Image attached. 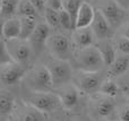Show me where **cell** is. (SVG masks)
I'll return each instance as SVG.
<instances>
[{
	"mask_svg": "<svg viewBox=\"0 0 129 121\" xmlns=\"http://www.w3.org/2000/svg\"><path fill=\"white\" fill-rule=\"evenodd\" d=\"M85 1H87V2H91V1H92V0H85Z\"/></svg>",
	"mask_w": 129,
	"mask_h": 121,
	"instance_id": "obj_38",
	"label": "cell"
},
{
	"mask_svg": "<svg viewBox=\"0 0 129 121\" xmlns=\"http://www.w3.org/2000/svg\"><path fill=\"white\" fill-rule=\"evenodd\" d=\"M1 4H2V0H0V10H1Z\"/></svg>",
	"mask_w": 129,
	"mask_h": 121,
	"instance_id": "obj_37",
	"label": "cell"
},
{
	"mask_svg": "<svg viewBox=\"0 0 129 121\" xmlns=\"http://www.w3.org/2000/svg\"><path fill=\"white\" fill-rule=\"evenodd\" d=\"M45 48L48 49L50 56L53 58L69 60V58L71 57L70 40L62 33L50 34L45 43Z\"/></svg>",
	"mask_w": 129,
	"mask_h": 121,
	"instance_id": "obj_6",
	"label": "cell"
},
{
	"mask_svg": "<svg viewBox=\"0 0 129 121\" xmlns=\"http://www.w3.org/2000/svg\"><path fill=\"white\" fill-rule=\"evenodd\" d=\"M8 61H11V58L8 53V50H7L6 41L2 37H0V65L6 63Z\"/></svg>",
	"mask_w": 129,
	"mask_h": 121,
	"instance_id": "obj_30",
	"label": "cell"
},
{
	"mask_svg": "<svg viewBox=\"0 0 129 121\" xmlns=\"http://www.w3.org/2000/svg\"><path fill=\"white\" fill-rule=\"evenodd\" d=\"M45 67L48 68L50 75H51L53 87H60V86L66 85L73 80L74 71L68 60H62V59H57L51 57L47 61Z\"/></svg>",
	"mask_w": 129,
	"mask_h": 121,
	"instance_id": "obj_3",
	"label": "cell"
},
{
	"mask_svg": "<svg viewBox=\"0 0 129 121\" xmlns=\"http://www.w3.org/2000/svg\"><path fill=\"white\" fill-rule=\"evenodd\" d=\"M119 120L129 121V103L120 109V111H119Z\"/></svg>",
	"mask_w": 129,
	"mask_h": 121,
	"instance_id": "obj_32",
	"label": "cell"
},
{
	"mask_svg": "<svg viewBox=\"0 0 129 121\" xmlns=\"http://www.w3.org/2000/svg\"><path fill=\"white\" fill-rule=\"evenodd\" d=\"M43 16H44V20L47 23V25L51 29H58L60 27L58 10H54L50 7H47L44 13H43Z\"/></svg>",
	"mask_w": 129,
	"mask_h": 121,
	"instance_id": "obj_23",
	"label": "cell"
},
{
	"mask_svg": "<svg viewBox=\"0 0 129 121\" xmlns=\"http://www.w3.org/2000/svg\"><path fill=\"white\" fill-rule=\"evenodd\" d=\"M23 80L32 92H51L53 83L45 65L36 66L29 71H26Z\"/></svg>",
	"mask_w": 129,
	"mask_h": 121,
	"instance_id": "obj_2",
	"label": "cell"
},
{
	"mask_svg": "<svg viewBox=\"0 0 129 121\" xmlns=\"http://www.w3.org/2000/svg\"><path fill=\"white\" fill-rule=\"evenodd\" d=\"M16 8H17V2L14 0H2L1 10L0 16L2 18H9L16 15Z\"/></svg>",
	"mask_w": 129,
	"mask_h": 121,
	"instance_id": "obj_25",
	"label": "cell"
},
{
	"mask_svg": "<svg viewBox=\"0 0 129 121\" xmlns=\"http://www.w3.org/2000/svg\"><path fill=\"white\" fill-rule=\"evenodd\" d=\"M51 34V28L47 25V23H38L34 28L33 33L28 37V43L32 48L33 53L39 54L42 52V50L45 48V43Z\"/></svg>",
	"mask_w": 129,
	"mask_h": 121,
	"instance_id": "obj_10",
	"label": "cell"
},
{
	"mask_svg": "<svg viewBox=\"0 0 129 121\" xmlns=\"http://www.w3.org/2000/svg\"><path fill=\"white\" fill-rule=\"evenodd\" d=\"M26 69L24 65L15 61H8L0 65V84L5 86H13L23 80Z\"/></svg>",
	"mask_w": 129,
	"mask_h": 121,
	"instance_id": "obj_8",
	"label": "cell"
},
{
	"mask_svg": "<svg viewBox=\"0 0 129 121\" xmlns=\"http://www.w3.org/2000/svg\"><path fill=\"white\" fill-rule=\"evenodd\" d=\"M95 47L100 51L101 56L103 58V61H104V65L107 67H109L117 56V49L114 47V43L110 38H104V40L96 41Z\"/></svg>",
	"mask_w": 129,
	"mask_h": 121,
	"instance_id": "obj_16",
	"label": "cell"
},
{
	"mask_svg": "<svg viewBox=\"0 0 129 121\" xmlns=\"http://www.w3.org/2000/svg\"><path fill=\"white\" fill-rule=\"evenodd\" d=\"M95 111L96 114L101 118H108L113 113L114 109H116V104L112 97L103 96L100 97L98 101L95 102Z\"/></svg>",
	"mask_w": 129,
	"mask_h": 121,
	"instance_id": "obj_18",
	"label": "cell"
},
{
	"mask_svg": "<svg viewBox=\"0 0 129 121\" xmlns=\"http://www.w3.org/2000/svg\"><path fill=\"white\" fill-rule=\"evenodd\" d=\"M2 26H4V20H2V17L0 16V37H2Z\"/></svg>",
	"mask_w": 129,
	"mask_h": 121,
	"instance_id": "obj_36",
	"label": "cell"
},
{
	"mask_svg": "<svg viewBox=\"0 0 129 121\" xmlns=\"http://www.w3.org/2000/svg\"><path fill=\"white\" fill-rule=\"evenodd\" d=\"M19 17V16H18ZM38 18L34 17H28V16H20V33H19V38L23 40H28L31 34L33 33L34 28H35L36 24H38Z\"/></svg>",
	"mask_w": 129,
	"mask_h": 121,
	"instance_id": "obj_20",
	"label": "cell"
},
{
	"mask_svg": "<svg viewBox=\"0 0 129 121\" xmlns=\"http://www.w3.org/2000/svg\"><path fill=\"white\" fill-rule=\"evenodd\" d=\"M61 2H62V8L66 11H68V14L71 16L74 20V25H75L76 15H77L78 8L83 2V0H61Z\"/></svg>",
	"mask_w": 129,
	"mask_h": 121,
	"instance_id": "obj_26",
	"label": "cell"
},
{
	"mask_svg": "<svg viewBox=\"0 0 129 121\" xmlns=\"http://www.w3.org/2000/svg\"><path fill=\"white\" fill-rule=\"evenodd\" d=\"M17 118L19 119V121H44L43 113L32 106L24 110V112L20 113Z\"/></svg>",
	"mask_w": 129,
	"mask_h": 121,
	"instance_id": "obj_24",
	"label": "cell"
},
{
	"mask_svg": "<svg viewBox=\"0 0 129 121\" xmlns=\"http://www.w3.org/2000/svg\"><path fill=\"white\" fill-rule=\"evenodd\" d=\"M98 9L105 17L112 29H116L122 25L127 14V10L123 9L119 4H117L114 0H105Z\"/></svg>",
	"mask_w": 129,
	"mask_h": 121,
	"instance_id": "obj_9",
	"label": "cell"
},
{
	"mask_svg": "<svg viewBox=\"0 0 129 121\" xmlns=\"http://www.w3.org/2000/svg\"><path fill=\"white\" fill-rule=\"evenodd\" d=\"M129 70V56L117 52V56L112 63L108 67V77L110 78H119Z\"/></svg>",
	"mask_w": 129,
	"mask_h": 121,
	"instance_id": "obj_14",
	"label": "cell"
},
{
	"mask_svg": "<svg viewBox=\"0 0 129 121\" xmlns=\"http://www.w3.org/2000/svg\"><path fill=\"white\" fill-rule=\"evenodd\" d=\"M47 7H50L54 10H59L62 8V2L61 0H47Z\"/></svg>",
	"mask_w": 129,
	"mask_h": 121,
	"instance_id": "obj_33",
	"label": "cell"
},
{
	"mask_svg": "<svg viewBox=\"0 0 129 121\" xmlns=\"http://www.w3.org/2000/svg\"><path fill=\"white\" fill-rule=\"evenodd\" d=\"M59 14V22H60V27L67 31H73L75 28L74 25V20L71 18V16L68 14V11H66L63 8L59 9L58 10Z\"/></svg>",
	"mask_w": 129,
	"mask_h": 121,
	"instance_id": "obj_27",
	"label": "cell"
},
{
	"mask_svg": "<svg viewBox=\"0 0 129 121\" xmlns=\"http://www.w3.org/2000/svg\"><path fill=\"white\" fill-rule=\"evenodd\" d=\"M15 108V97L9 91L0 90V114H9Z\"/></svg>",
	"mask_w": 129,
	"mask_h": 121,
	"instance_id": "obj_21",
	"label": "cell"
},
{
	"mask_svg": "<svg viewBox=\"0 0 129 121\" xmlns=\"http://www.w3.org/2000/svg\"><path fill=\"white\" fill-rule=\"evenodd\" d=\"M113 43L117 49V52H120V53L128 54L129 56V38L128 37H126L125 35L120 34V35L113 41Z\"/></svg>",
	"mask_w": 129,
	"mask_h": 121,
	"instance_id": "obj_28",
	"label": "cell"
},
{
	"mask_svg": "<svg viewBox=\"0 0 129 121\" xmlns=\"http://www.w3.org/2000/svg\"><path fill=\"white\" fill-rule=\"evenodd\" d=\"M71 38H73L74 44L77 47V49L91 47V45L95 44V42H96L95 35H94L91 26L73 29V36H71Z\"/></svg>",
	"mask_w": 129,
	"mask_h": 121,
	"instance_id": "obj_13",
	"label": "cell"
},
{
	"mask_svg": "<svg viewBox=\"0 0 129 121\" xmlns=\"http://www.w3.org/2000/svg\"><path fill=\"white\" fill-rule=\"evenodd\" d=\"M16 15L20 16H28V17L38 18L39 14L31 4L29 0H19L17 2V8H16Z\"/></svg>",
	"mask_w": 129,
	"mask_h": 121,
	"instance_id": "obj_22",
	"label": "cell"
},
{
	"mask_svg": "<svg viewBox=\"0 0 129 121\" xmlns=\"http://www.w3.org/2000/svg\"><path fill=\"white\" fill-rule=\"evenodd\" d=\"M99 93L103 96H108V97H116L117 95L120 92V87H119L118 83H117V79L114 78H104V80L102 82L100 86V90H99Z\"/></svg>",
	"mask_w": 129,
	"mask_h": 121,
	"instance_id": "obj_19",
	"label": "cell"
},
{
	"mask_svg": "<svg viewBox=\"0 0 129 121\" xmlns=\"http://www.w3.org/2000/svg\"><path fill=\"white\" fill-rule=\"evenodd\" d=\"M104 80V76L101 71H82L77 70V74L73 76L74 85L78 91L86 94L99 93L100 86Z\"/></svg>",
	"mask_w": 129,
	"mask_h": 121,
	"instance_id": "obj_4",
	"label": "cell"
},
{
	"mask_svg": "<svg viewBox=\"0 0 129 121\" xmlns=\"http://www.w3.org/2000/svg\"><path fill=\"white\" fill-rule=\"evenodd\" d=\"M79 91L77 90L74 84L68 83L66 85H62L58 87V93L57 96L59 99L60 104L67 110H71L78 104V99H79Z\"/></svg>",
	"mask_w": 129,
	"mask_h": 121,
	"instance_id": "obj_11",
	"label": "cell"
},
{
	"mask_svg": "<svg viewBox=\"0 0 129 121\" xmlns=\"http://www.w3.org/2000/svg\"><path fill=\"white\" fill-rule=\"evenodd\" d=\"M128 10H129V9H128Z\"/></svg>",
	"mask_w": 129,
	"mask_h": 121,
	"instance_id": "obj_40",
	"label": "cell"
},
{
	"mask_svg": "<svg viewBox=\"0 0 129 121\" xmlns=\"http://www.w3.org/2000/svg\"><path fill=\"white\" fill-rule=\"evenodd\" d=\"M35 10L38 11L39 15L44 13L45 8H47V0H29Z\"/></svg>",
	"mask_w": 129,
	"mask_h": 121,
	"instance_id": "obj_31",
	"label": "cell"
},
{
	"mask_svg": "<svg viewBox=\"0 0 129 121\" xmlns=\"http://www.w3.org/2000/svg\"><path fill=\"white\" fill-rule=\"evenodd\" d=\"M117 79H119V82L117 80V83H118L119 87H120V92L129 97V74H128V71Z\"/></svg>",
	"mask_w": 129,
	"mask_h": 121,
	"instance_id": "obj_29",
	"label": "cell"
},
{
	"mask_svg": "<svg viewBox=\"0 0 129 121\" xmlns=\"http://www.w3.org/2000/svg\"><path fill=\"white\" fill-rule=\"evenodd\" d=\"M25 101L29 106L36 109L38 111L44 112H52L60 104L57 94L51 92H31L25 97Z\"/></svg>",
	"mask_w": 129,
	"mask_h": 121,
	"instance_id": "obj_5",
	"label": "cell"
},
{
	"mask_svg": "<svg viewBox=\"0 0 129 121\" xmlns=\"http://www.w3.org/2000/svg\"><path fill=\"white\" fill-rule=\"evenodd\" d=\"M73 58L77 70L82 71H102L105 67L103 58L95 44L77 49Z\"/></svg>",
	"mask_w": 129,
	"mask_h": 121,
	"instance_id": "obj_1",
	"label": "cell"
},
{
	"mask_svg": "<svg viewBox=\"0 0 129 121\" xmlns=\"http://www.w3.org/2000/svg\"><path fill=\"white\" fill-rule=\"evenodd\" d=\"M14 1H16V2H18V1H19V0H14Z\"/></svg>",
	"mask_w": 129,
	"mask_h": 121,
	"instance_id": "obj_39",
	"label": "cell"
},
{
	"mask_svg": "<svg viewBox=\"0 0 129 121\" xmlns=\"http://www.w3.org/2000/svg\"><path fill=\"white\" fill-rule=\"evenodd\" d=\"M91 28L93 31L94 35H95L96 41L98 40H104V38H110L112 35V28L109 25L108 20L102 15L98 8H95V13H94L93 20L91 23Z\"/></svg>",
	"mask_w": 129,
	"mask_h": 121,
	"instance_id": "obj_12",
	"label": "cell"
},
{
	"mask_svg": "<svg viewBox=\"0 0 129 121\" xmlns=\"http://www.w3.org/2000/svg\"><path fill=\"white\" fill-rule=\"evenodd\" d=\"M114 1H116L117 4H119L123 9H126V10L129 9V0H114Z\"/></svg>",
	"mask_w": 129,
	"mask_h": 121,
	"instance_id": "obj_34",
	"label": "cell"
},
{
	"mask_svg": "<svg viewBox=\"0 0 129 121\" xmlns=\"http://www.w3.org/2000/svg\"><path fill=\"white\" fill-rule=\"evenodd\" d=\"M94 13H95V8L91 5V2H87L84 0L80 4L77 11V15H76L75 28H82V27L89 26L92 20H93Z\"/></svg>",
	"mask_w": 129,
	"mask_h": 121,
	"instance_id": "obj_15",
	"label": "cell"
},
{
	"mask_svg": "<svg viewBox=\"0 0 129 121\" xmlns=\"http://www.w3.org/2000/svg\"><path fill=\"white\" fill-rule=\"evenodd\" d=\"M19 33H20V20L18 16H13V17L6 18V20H4L2 38L5 41L19 37Z\"/></svg>",
	"mask_w": 129,
	"mask_h": 121,
	"instance_id": "obj_17",
	"label": "cell"
},
{
	"mask_svg": "<svg viewBox=\"0 0 129 121\" xmlns=\"http://www.w3.org/2000/svg\"><path fill=\"white\" fill-rule=\"evenodd\" d=\"M121 34H122V35H125L126 37L129 38V24H127V25H125V26H123L122 31H121Z\"/></svg>",
	"mask_w": 129,
	"mask_h": 121,
	"instance_id": "obj_35",
	"label": "cell"
},
{
	"mask_svg": "<svg viewBox=\"0 0 129 121\" xmlns=\"http://www.w3.org/2000/svg\"><path fill=\"white\" fill-rule=\"evenodd\" d=\"M6 45L13 61L20 63V65H26L31 60L33 51L27 40H23L19 37L11 38V40L6 41Z\"/></svg>",
	"mask_w": 129,
	"mask_h": 121,
	"instance_id": "obj_7",
	"label": "cell"
}]
</instances>
